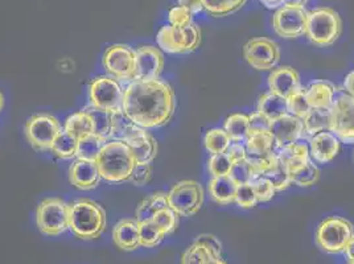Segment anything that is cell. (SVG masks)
<instances>
[{"label": "cell", "mask_w": 354, "mask_h": 264, "mask_svg": "<svg viewBox=\"0 0 354 264\" xmlns=\"http://www.w3.org/2000/svg\"><path fill=\"white\" fill-rule=\"evenodd\" d=\"M123 113L139 127L159 129L171 122L176 110L174 88L160 78L133 79L124 90Z\"/></svg>", "instance_id": "obj_1"}, {"label": "cell", "mask_w": 354, "mask_h": 264, "mask_svg": "<svg viewBox=\"0 0 354 264\" xmlns=\"http://www.w3.org/2000/svg\"><path fill=\"white\" fill-rule=\"evenodd\" d=\"M69 230L78 239L93 241L106 230V211L90 198H78L69 204Z\"/></svg>", "instance_id": "obj_2"}, {"label": "cell", "mask_w": 354, "mask_h": 264, "mask_svg": "<svg viewBox=\"0 0 354 264\" xmlns=\"http://www.w3.org/2000/svg\"><path fill=\"white\" fill-rule=\"evenodd\" d=\"M97 164L104 181L120 184L129 181L136 160L129 144L120 140H109L102 148Z\"/></svg>", "instance_id": "obj_3"}, {"label": "cell", "mask_w": 354, "mask_h": 264, "mask_svg": "<svg viewBox=\"0 0 354 264\" xmlns=\"http://www.w3.org/2000/svg\"><path fill=\"white\" fill-rule=\"evenodd\" d=\"M342 33V20L339 12L330 7H320L308 12L306 36L312 44L330 46Z\"/></svg>", "instance_id": "obj_4"}, {"label": "cell", "mask_w": 354, "mask_h": 264, "mask_svg": "<svg viewBox=\"0 0 354 264\" xmlns=\"http://www.w3.org/2000/svg\"><path fill=\"white\" fill-rule=\"evenodd\" d=\"M39 230L48 236H59L69 230V204L61 197L44 198L36 209Z\"/></svg>", "instance_id": "obj_5"}, {"label": "cell", "mask_w": 354, "mask_h": 264, "mask_svg": "<svg viewBox=\"0 0 354 264\" xmlns=\"http://www.w3.org/2000/svg\"><path fill=\"white\" fill-rule=\"evenodd\" d=\"M353 235L354 226L351 220L333 216L317 226L315 241L326 254H339L344 252Z\"/></svg>", "instance_id": "obj_6"}, {"label": "cell", "mask_w": 354, "mask_h": 264, "mask_svg": "<svg viewBox=\"0 0 354 264\" xmlns=\"http://www.w3.org/2000/svg\"><path fill=\"white\" fill-rule=\"evenodd\" d=\"M156 41L162 52L169 55L192 53L201 44V30L193 23L185 28L168 24L158 32Z\"/></svg>", "instance_id": "obj_7"}, {"label": "cell", "mask_w": 354, "mask_h": 264, "mask_svg": "<svg viewBox=\"0 0 354 264\" xmlns=\"http://www.w3.org/2000/svg\"><path fill=\"white\" fill-rule=\"evenodd\" d=\"M204 188L194 180L178 181L168 191V205L180 217L197 214L204 204Z\"/></svg>", "instance_id": "obj_8"}, {"label": "cell", "mask_w": 354, "mask_h": 264, "mask_svg": "<svg viewBox=\"0 0 354 264\" xmlns=\"http://www.w3.org/2000/svg\"><path fill=\"white\" fill-rule=\"evenodd\" d=\"M61 131L59 119L48 113L35 114L26 123V136L36 151H50Z\"/></svg>", "instance_id": "obj_9"}, {"label": "cell", "mask_w": 354, "mask_h": 264, "mask_svg": "<svg viewBox=\"0 0 354 264\" xmlns=\"http://www.w3.org/2000/svg\"><path fill=\"white\" fill-rule=\"evenodd\" d=\"M329 131L339 138V142L354 144V98L346 93L335 97L330 109Z\"/></svg>", "instance_id": "obj_10"}, {"label": "cell", "mask_w": 354, "mask_h": 264, "mask_svg": "<svg viewBox=\"0 0 354 264\" xmlns=\"http://www.w3.org/2000/svg\"><path fill=\"white\" fill-rule=\"evenodd\" d=\"M124 90L113 77L101 75L91 81L88 88L90 104L106 111L122 110Z\"/></svg>", "instance_id": "obj_11"}, {"label": "cell", "mask_w": 354, "mask_h": 264, "mask_svg": "<svg viewBox=\"0 0 354 264\" xmlns=\"http://www.w3.org/2000/svg\"><path fill=\"white\" fill-rule=\"evenodd\" d=\"M243 59L258 72L272 70L281 59V48L267 37H255L243 46Z\"/></svg>", "instance_id": "obj_12"}, {"label": "cell", "mask_w": 354, "mask_h": 264, "mask_svg": "<svg viewBox=\"0 0 354 264\" xmlns=\"http://www.w3.org/2000/svg\"><path fill=\"white\" fill-rule=\"evenodd\" d=\"M102 64L106 72L117 81L135 79V50L129 45L115 44L104 50Z\"/></svg>", "instance_id": "obj_13"}, {"label": "cell", "mask_w": 354, "mask_h": 264, "mask_svg": "<svg viewBox=\"0 0 354 264\" xmlns=\"http://www.w3.org/2000/svg\"><path fill=\"white\" fill-rule=\"evenodd\" d=\"M307 17L304 7L283 6L272 16V27L283 39H297L306 35Z\"/></svg>", "instance_id": "obj_14"}, {"label": "cell", "mask_w": 354, "mask_h": 264, "mask_svg": "<svg viewBox=\"0 0 354 264\" xmlns=\"http://www.w3.org/2000/svg\"><path fill=\"white\" fill-rule=\"evenodd\" d=\"M120 142H124L131 147L136 162L151 164L158 156V140L146 129L139 127L135 123L129 127Z\"/></svg>", "instance_id": "obj_15"}, {"label": "cell", "mask_w": 354, "mask_h": 264, "mask_svg": "<svg viewBox=\"0 0 354 264\" xmlns=\"http://www.w3.org/2000/svg\"><path fill=\"white\" fill-rule=\"evenodd\" d=\"M164 69L162 52L152 45H142L135 50V79L159 78Z\"/></svg>", "instance_id": "obj_16"}, {"label": "cell", "mask_w": 354, "mask_h": 264, "mask_svg": "<svg viewBox=\"0 0 354 264\" xmlns=\"http://www.w3.org/2000/svg\"><path fill=\"white\" fill-rule=\"evenodd\" d=\"M270 133L274 138L277 148L290 146L304 136L303 119L287 114L277 120H272L270 124Z\"/></svg>", "instance_id": "obj_17"}, {"label": "cell", "mask_w": 354, "mask_h": 264, "mask_svg": "<svg viewBox=\"0 0 354 264\" xmlns=\"http://www.w3.org/2000/svg\"><path fill=\"white\" fill-rule=\"evenodd\" d=\"M102 177L97 162L77 159L69 168V181L74 188L80 191H93L95 189Z\"/></svg>", "instance_id": "obj_18"}, {"label": "cell", "mask_w": 354, "mask_h": 264, "mask_svg": "<svg viewBox=\"0 0 354 264\" xmlns=\"http://www.w3.org/2000/svg\"><path fill=\"white\" fill-rule=\"evenodd\" d=\"M310 160L316 164H326L336 159L341 149L339 138L330 131H323L310 138Z\"/></svg>", "instance_id": "obj_19"}, {"label": "cell", "mask_w": 354, "mask_h": 264, "mask_svg": "<svg viewBox=\"0 0 354 264\" xmlns=\"http://www.w3.org/2000/svg\"><path fill=\"white\" fill-rule=\"evenodd\" d=\"M268 88L270 91L287 100L290 95L301 88L300 75L291 66H279L268 75Z\"/></svg>", "instance_id": "obj_20"}, {"label": "cell", "mask_w": 354, "mask_h": 264, "mask_svg": "<svg viewBox=\"0 0 354 264\" xmlns=\"http://www.w3.org/2000/svg\"><path fill=\"white\" fill-rule=\"evenodd\" d=\"M113 242L123 251H135L140 247L139 223L135 218L119 220L113 229Z\"/></svg>", "instance_id": "obj_21"}, {"label": "cell", "mask_w": 354, "mask_h": 264, "mask_svg": "<svg viewBox=\"0 0 354 264\" xmlns=\"http://www.w3.org/2000/svg\"><path fill=\"white\" fill-rule=\"evenodd\" d=\"M238 184L230 176L212 177L207 182L210 198L217 205L227 206L236 201Z\"/></svg>", "instance_id": "obj_22"}, {"label": "cell", "mask_w": 354, "mask_h": 264, "mask_svg": "<svg viewBox=\"0 0 354 264\" xmlns=\"http://www.w3.org/2000/svg\"><path fill=\"white\" fill-rule=\"evenodd\" d=\"M277 156L284 164V167L290 171V173H292L310 162V148L306 143L296 142L290 146L278 148Z\"/></svg>", "instance_id": "obj_23"}, {"label": "cell", "mask_w": 354, "mask_h": 264, "mask_svg": "<svg viewBox=\"0 0 354 264\" xmlns=\"http://www.w3.org/2000/svg\"><path fill=\"white\" fill-rule=\"evenodd\" d=\"M310 109L329 110L335 101L336 88L326 81H313L310 86L304 88Z\"/></svg>", "instance_id": "obj_24"}, {"label": "cell", "mask_w": 354, "mask_h": 264, "mask_svg": "<svg viewBox=\"0 0 354 264\" xmlns=\"http://www.w3.org/2000/svg\"><path fill=\"white\" fill-rule=\"evenodd\" d=\"M257 111L259 114H262L263 117H267L270 122L277 120V119L288 114L287 101H286V98H283L281 95H278L272 91H268L259 98L258 106H257Z\"/></svg>", "instance_id": "obj_25"}, {"label": "cell", "mask_w": 354, "mask_h": 264, "mask_svg": "<svg viewBox=\"0 0 354 264\" xmlns=\"http://www.w3.org/2000/svg\"><path fill=\"white\" fill-rule=\"evenodd\" d=\"M165 207H169L168 193H165V191L152 193L138 206L136 213H135V220H138V223L151 220L159 210L165 209Z\"/></svg>", "instance_id": "obj_26"}, {"label": "cell", "mask_w": 354, "mask_h": 264, "mask_svg": "<svg viewBox=\"0 0 354 264\" xmlns=\"http://www.w3.org/2000/svg\"><path fill=\"white\" fill-rule=\"evenodd\" d=\"M223 130L229 135L232 142L236 143H246L249 135H250V122L249 115L236 113L230 117H226Z\"/></svg>", "instance_id": "obj_27"}, {"label": "cell", "mask_w": 354, "mask_h": 264, "mask_svg": "<svg viewBox=\"0 0 354 264\" xmlns=\"http://www.w3.org/2000/svg\"><path fill=\"white\" fill-rule=\"evenodd\" d=\"M64 130L68 133H71L75 139L81 140L88 135L94 133V126H93V120L88 113L85 110H81V111H77L66 117Z\"/></svg>", "instance_id": "obj_28"}, {"label": "cell", "mask_w": 354, "mask_h": 264, "mask_svg": "<svg viewBox=\"0 0 354 264\" xmlns=\"http://www.w3.org/2000/svg\"><path fill=\"white\" fill-rule=\"evenodd\" d=\"M84 110L88 113L93 120L94 133L104 138L106 140H110L113 136V113L94 107L91 104L86 106Z\"/></svg>", "instance_id": "obj_29"}, {"label": "cell", "mask_w": 354, "mask_h": 264, "mask_svg": "<svg viewBox=\"0 0 354 264\" xmlns=\"http://www.w3.org/2000/svg\"><path fill=\"white\" fill-rule=\"evenodd\" d=\"M304 136L312 138L316 133L329 131L330 126V113L323 109H310L308 114L303 117Z\"/></svg>", "instance_id": "obj_30"}, {"label": "cell", "mask_w": 354, "mask_h": 264, "mask_svg": "<svg viewBox=\"0 0 354 264\" xmlns=\"http://www.w3.org/2000/svg\"><path fill=\"white\" fill-rule=\"evenodd\" d=\"M109 140L104 138L91 133L86 138L78 140V149H77V159L82 160H90V162H97L102 148Z\"/></svg>", "instance_id": "obj_31"}, {"label": "cell", "mask_w": 354, "mask_h": 264, "mask_svg": "<svg viewBox=\"0 0 354 264\" xmlns=\"http://www.w3.org/2000/svg\"><path fill=\"white\" fill-rule=\"evenodd\" d=\"M77 149H78V139H75L71 133H68L62 129L57 139L55 140L50 152L59 159L69 160V159L77 158Z\"/></svg>", "instance_id": "obj_32"}, {"label": "cell", "mask_w": 354, "mask_h": 264, "mask_svg": "<svg viewBox=\"0 0 354 264\" xmlns=\"http://www.w3.org/2000/svg\"><path fill=\"white\" fill-rule=\"evenodd\" d=\"M139 236L142 247L153 249L162 243L167 235L153 220H146L139 223Z\"/></svg>", "instance_id": "obj_33"}, {"label": "cell", "mask_w": 354, "mask_h": 264, "mask_svg": "<svg viewBox=\"0 0 354 264\" xmlns=\"http://www.w3.org/2000/svg\"><path fill=\"white\" fill-rule=\"evenodd\" d=\"M230 144L232 140L223 129H212L205 133L204 146L210 155L225 153Z\"/></svg>", "instance_id": "obj_34"}, {"label": "cell", "mask_w": 354, "mask_h": 264, "mask_svg": "<svg viewBox=\"0 0 354 264\" xmlns=\"http://www.w3.org/2000/svg\"><path fill=\"white\" fill-rule=\"evenodd\" d=\"M319 178L320 169L313 160H310L303 168L291 173V182L300 188H310L319 181Z\"/></svg>", "instance_id": "obj_35"}, {"label": "cell", "mask_w": 354, "mask_h": 264, "mask_svg": "<svg viewBox=\"0 0 354 264\" xmlns=\"http://www.w3.org/2000/svg\"><path fill=\"white\" fill-rule=\"evenodd\" d=\"M245 3L246 0H203L204 10L209 15L216 16V17L233 14L238 11Z\"/></svg>", "instance_id": "obj_36"}, {"label": "cell", "mask_w": 354, "mask_h": 264, "mask_svg": "<svg viewBox=\"0 0 354 264\" xmlns=\"http://www.w3.org/2000/svg\"><path fill=\"white\" fill-rule=\"evenodd\" d=\"M263 177L268 178L272 182L277 191H286L290 185H292L291 173L279 159L266 172Z\"/></svg>", "instance_id": "obj_37"}, {"label": "cell", "mask_w": 354, "mask_h": 264, "mask_svg": "<svg viewBox=\"0 0 354 264\" xmlns=\"http://www.w3.org/2000/svg\"><path fill=\"white\" fill-rule=\"evenodd\" d=\"M286 101H287V111L292 117L303 119L310 110V103H308V100L306 97L304 88L297 90L292 95H290Z\"/></svg>", "instance_id": "obj_38"}, {"label": "cell", "mask_w": 354, "mask_h": 264, "mask_svg": "<svg viewBox=\"0 0 354 264\" xmlns=\"http://www.w3.org/2000/svg\"><path fill=\"white\" fill-rule=\"evenodd\" d=\"M234 162L227 156V153L212 155L207 160V172L212 177L229 176Z\"/></svg>", "instance_id": "obj_39"}, {"label": "cell", "mask_w": 354, "mask_h": 264, "mask_svg": "<svg viewBox=\"0 0 354 264\" xmlns=\"http://www.w3.org/2000/svg\"><path fill=\"white\" fill-rule=\"evenodd\" d=\"M178 217L180 216L171 207H165L159 210L151 220H153L162 229L164 234L168 235L172 234L176 230L178 226Z\"/></svg>", "instance_id": "obj_40"}, {"label": "cell", "mask_w": 354, "mask_h": 264, "mask_svg": "<svg viewBox=\"0 0 354 264\" xmlns=\"http://www.w3.org/2000/svg\"><path fill=\"white\" fill-rule=\"evenodd\" d=\"M251 185L254 188L258 202H268V201H271L274 198L275 193H277L272 182L268 178H266L263 176L254 178L251 181Z\"/></svg>", "instance_id": "obj_41"}, {"label": "cell", "mask_w": 354, "mask_h": 264, "mask_svg": "<svg viewBox=\"0 0 354 264\" xmlns=\"http://www.w3.org/2000/svg\"><path fill=\"white\" fill-rule=\"evenodd\" d=\"M234 202L242 209H252L258 204V200H257V196H255V191H254L251 182L238 185Z\"/></svg>", "instance_id": "obj_42"}, {"label": "cell", "mask_w": 354, "mask_h": 264, "mask_svg": "<svg viewBox=\"0 0 354 264\" xmlns=\"http://www.w3.org/2000/svg\"><path fill=\"white\" fill-rule=\"evenodd\" d=\"M229 176L232 177L238 185L248 184V182H251L255 178L250 162H248L246 159L241 160V162H234Z\"/></svg>", "instance_id": "obj_43"}, {"label": "cell", "mask_w": 354, "mask_h": 264, "mask_svg": "<svg viewBox=\"0 0 354 264\" xmlns=\"http://www.w3.org/2000/svg\"><path fill=\"white\" fill-rule=\"evenodd\" d=\"M210 252L201 245L193 242L181 256V264H204Z\"/></svg>", "instance_id": "obj_44"}, {"label": "cell", "mask_w": 354, "mask_h": 264, "mask_svg": "<svg viewBox=\"0 0 354 264\" xmlns=\"http://www.w3.org/2000/svg\"><path fill=\"white\" fill-rule=\"evenodd\" d=\"M151 178H152V165L145 164V162H136L129 181L135 187H145L151 181Z\"/></svg>", "instance_id": "obj_45"}, {"label": "cell", "mask_w": 354, "mask_h": 264, "mask_svg": "<svg viewBox=\"0 0 354 264\" xmlns=\"http://www.w3.org/2000/svg\"><path fill=\"white\" fill-rule=\"evenodd\" d=\"M192 12L188 11L187 8H184L181 6H177L169 11L168 20H169V24L174 26V27L185 28V27L192 24Z\"/></svg>", "instance_id": "obj_46"}, {"label": "cell", "mask_w": 354, "mask_h": 264, "mask_svg": "<svg viewBox=\"0 0 354 264\" xmlns=\"http://www.w3.org/2000/svg\"><path fill=\"white\" fill-rule=\"evenodd\" d=\"M194 242H196V243H198V245H201L203 247H205V249H207V251L213 255V256L222 258V243L216 235H198V236L196 238V241H194Z\"/></svg>", "instance_id": "obj_47"}, {"label": "cell", "mask_w": 354, "mask_h": 264, "mask_svg": "<svg viewBox=\"0 0 354 264\" xmlns=\"http://www.w3.org/2000/svg\"><path fill=\"white\" fill-rule=\"evenodd\" d=\"M249 122H250V132L270 131L271 122L262 114H259L258 111L249 115Z\"/></svg>", "instance_id": "obj_48"}, {"label": "cell", "mask_w": 354, "mask_h": 264, "mask_svg": "<svg viewBox=\"0 0 354 264\" xmlns=\"http://www.w3.org/2000/svg\"><path fill=\"white\" fill-rule=\"evenodd\" d=\"M227 156L232 159V162H236L246 159V147L243 143H236L232 142V144L227 148L226 151Z\"/></svg>", "instance_id": "obj_49"}, {"label": "cell", "mask_w": 354, "mask_h": 264, "mask_svg": "<svg viewBox=\"0 0 354 264\" xmlns=\"http://www.w3.org/2000/svg\"><path fill=\"white\" fill-rule=\"evenodd\" d=\"M177 1H178V6L187 8L192 14H198L204 10L203 0H177Z\"/></svg>", "instance_id": "obj_50"}, {"label": "cell", "mask_w": 354, "mask_h": 264, "mask_svg": "<svg viewBox=\"0 0 354 264\" xmlns=\"http://www.w3.org/2000/svg\"><path fill=\"white\" fill-rule=\"evenodd\" d=\"M344 91L354 98V72L346 74L344 78Z\"/></svg>", "instance_id": "obj_51"}, {"label": "cell", "mask_w": 354, "mask_h": 264, "mask_svg": "<svg viewBox=\"0 0 354 264\" xmlns=\"http://www.w3.org/2000/svg\"><path fill=\"white\" fill-rule=\"evenodd\" d=\"M344 254H345L348 262L354 263V235L352 236V239L349 241V243L346 245L345 249H344Z\"/></svg>", "instance_id": "obj_52"}, {"label": "cell", "mask_w": 354, "mask_h": 264, "mask_svg": "<svg viewBox=\"0 0 354 264\" xmlns=\"http://www.w3.org/2000/svg\"><path fill=\"white\" fill-rule=\"evenodd\" d=\"M268 10H279L283 7V0H261Z\"/></svg>", "instance_id": "obj_53"}, {"label": "cell", "mask_w": 354, "mask_h": 264, "mask_svg": "<svg viewBox=\"0 0 354 264\" xmlns=\"http://www.w3.org/2000/svg\"><path fill=\"white\" fill-rule=\"evenodd\" d=\"M307 0H283V6L288 7H304Z\"/></svg>", "instance_id": "obj_54"}, {"label": "cell", "mask_w": 354, "mask_h": 264, "mask_svg": "<svg viewBox=\"0 0 354 264\" xmlns=\"http://www.w3.org/2000/svg\"><path fill=\"white\" fill-rule=\"evenodd\" d=\"M204 264H227L222 258H217V256H213L212 254L207 258V261L204 262Z\"/></svg>", "instance_id": "obj_55"}, {"label": "cell", "mask_w": 354, "mask_h": 264, "mask_svg": "<svg viewBox=\"0 0 354 264\" xmlns=\"http://www.w3.org/2000/svg\"><path fill=\"white\" fill-rule=\"evenodd\" d=\"M3 106H4V97H3V94L0 93V111H1Z\"/></svg>", "instance_id": "obj_56"}, {"label": "cell", "mask_w": 354, "mask_h": 264, "mask_svg": "<svg viewBox=\"0 0 354 264\" xmlns=\"http://www.w3.org/2000/svg\"><path fill=\"white\" fill-rule=\"evenodd\" d=\"M348 264H354V263H352V262H348Z\"/></svg>", "instance_id": "obj_57"}]
</instances>
